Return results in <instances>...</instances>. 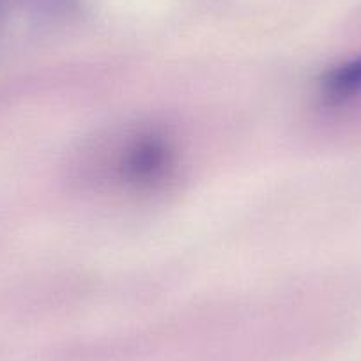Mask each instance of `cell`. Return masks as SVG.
<instances>
[{"label":"cell","instance_id":"cell-2","mask_svg":"<svg viewBox=\"0 0 361 361\" xmlns=\"http://www.w3.org/2000/svg\"><path fill=\"white\" fill-rule=\"evenodd\" d=\"M321 94L329 103H343L361 94V57L340 62L321 78Z\"/></svg>","mask_w":361,"mask_h":361},{"label":"cell","instance_id":"cell-1","mask_svg":"<svg viewBox=\"0 0 361 361\" xmlns=\"http://www.w3.org/2000/svg\"><path fill=\"white\" fill-rule=\"evenodd\" d=\"M176 163L173 144L159 131H142L123 149L117 163L121 179L133 186H152L170 176Z\"/></svg>","mask_w":361,"mask_h":361}]
</instances>
